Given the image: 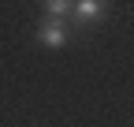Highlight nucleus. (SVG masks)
Wrapping results in <instances>:
<instances>
[{"label": "nucleus", "mask_w": 134, "mask_h": 127, "mask_svg": "<svg viewBox=\"0 0 134 127\" xmlns=\"http://www.w3.org/2000/svg\"><path fill=\"white\" fill-rule=\"evenodd\" d=\"M67 38H71L67 23H60V19H45V23H37V41L48 45V49H60V45H67Z\"/></svg>", "instance_id": "obj_1"}, {"label": "nucleus", "mask_w": 134, "mask_h": 127, "mask_svg": "<svg viewBox=\"0 0 134 127\" xmlns=\"http://www.w3.org/2000/svg\"><path fill=\"white\" fill-rule=\"evenodd\" d=\"M71 11L78 15L82 23H93V19L104 15V4H100V0H78V4H71Z\"/></svg>", "instance_id": "obj_2"}, {"label": "nucleus", "mask_w": 134, "mask_h": 127, "mask_svg": "<svg viewBox=\"0 0 134 127\" xmlns=\"http://www.w3.org/2000/svg\"><path fill=\"white\" fill-rule=\"evenodd\" d=\"M45 11H48V19L67 23V15H71V4H67V0H48V4H45Z\"/></svg>", "instance_id": "obj_3"}]
</instances>
